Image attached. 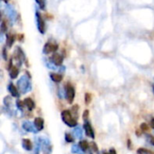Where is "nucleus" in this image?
<instances>
[{
	"label": "nucleus",
	"mask_w": 154,
	"mask_h": 154,
	"mask_svg": "<svg viewBox=\"0 0 154 154\" xmlns=\"http://www.w3.org/2000/svg\"><path fill=\"white\" fill-rule=\"evenodd\" d=\"M109 154H117V153H116V151L114 148H111V149L109 150Z\"/></svg>",
	"instance_id": "f704fd0d"
},
{
	"label": "nucleus",
	"mask_w": 154,
	"mask_h": 154,
	"mask_svg": "<svg viewBox=\"0 0 154 154\" xmlns=\"http://www.w3.org/2000/svg\"><path fill=\"white\" fill-rule=\"evenodd\" d=\"M83 127H84L86 135H87L88 137H89V138H91V139L94 140V139H95V132H94V129L92 128L91 124H90L88 121H86V122L84 123Z\"/></svg>",
	"instance_id": "f8f14e48"
},
{
	"label": "nucleus",
	"mask_w": 154,
	"mask_h": 154,
	"mask_svg": "<svg viewBox=\"0 0 154 154\" xmlns=\"http://www.w3.org/2000/svg\"><path fill=\"white\" fill-rule=\"evenodd\" d=\"M71 152L74 154H85V152L79 146V144H75L71 147Z\"/></svg>",
	"instance_id": "412c9836"
},
{
	"label": "nucleus",
	"mask_w": 154,
	"mask_h": 154,
	"mask_svg": "<svg viewBox=\"0 0 154 154\" xmlns=\"http://www.w3.org/2000/svg\"><path fill=\"white\" fill-rule=\"evenodd\" d=\"M88 116H89V111H88V110H85L84 113H83V119H84L85 122L88 121Z\"/></svg>",
	"instance_id": "c756f323"
},
{
	"label": "nucleus",
	"mask_w": 154,
	"mask_h": 154,
	"mask_svg": "<svg viewBox=\"0 0 154 154\" xmlns=\"http://www.w3.org/2000/svg\"><path fill=\"white\" fill-rule=\"evenodd\" d=\"M23 103H24V106L27 107V109H28L29 111H32V110L35 108V103H34V101H33L31 97H26V98H24Z\"/></svg>",
	"instance_id": "2eb2a0df"
},
{
	"label": "nucleus",
	"mask_w": 154,
	"mask_h": 154,
	"mask_svg": "<svg viewBox=\"0 0 154 154\" xmlns=\"http://www.w3.org/2000/svg\"><path fill=\"white\" fill-rule=\"evenodd\" d=\"M35 143L39 144L41 149L45 153H50L51 152V144L50 143V140L45 137H39L35 140Z\"/></svg>",
	"instance_id": "20e7f679"
},
{
	"label": "nucleus",
	"mask_w": 154,
	"mask_h": 154,
	"mask_svg": "<svg viewBox=\"0 0 154 154\" xmlns=\"http://www.w3.org/2000/svg\"><path fill=\"white\" fill-rule=\"evenodd\" d=\"M137 153L138 154H154L152 152H151L150 150H147L145 148H140L137 150Z\"/></svg>",
	"instance_id": "b1692460"
},
{
	"label": "nucleus",
	"mask_w": 154,
	"mask_h": 154,
	"mask_svg": "<svg viewBox=\"0 0 154 154\" xmlns=\"http://www.w3.org/2000/svg\"><path fill=\"white\" fill-rule=\"evenodd\" d=\"M7 69L9 70V76L12 79H14L18 77L19 75V67L18 66H15L13 64V60H10L9 61V65L7 67Z\"/></svg>",
	"instance_id": "6e6552de"
},
{
	"label": "nucleus",
	"mask_w": 154,
	"mask_h": 154,
	"mask_svg": "<svg viewBox=\"0 0 154 154\" xmlns=\"http://www.w3.org/2000/svg\"><path fill=\"white\" fill-rule=\"evenodd\" d=\"M35 2L38 4V5L40 6V8L42 10H43L45 8V0H35Z\"/></svg>",
	"instance_id": "c85d7f7f"
},
{
	"label": "nucleus",
	"mask_w": 154,
	"mask_h": 154,
	"mask_svg": "<svg viewBox=\"0 0 154 154\" xmlns=\"http://www.w3.org/2000/svg\"><path fill=\"white\" fill-rule=\"evenodd\" d=\"M79 146L86 152L87 151H88L89 150V148H90V143H88L87 141H85V140H81V141H79Z\"/></svg>",
	"instance_id": "a211bd4d"
},
{
	"label": "nucleus",
	"mask_w": 154,
	"mask_h": 154,
	"mask_svg": "<svg viewBox=\"0 0 154 154\" xmlns=\"http://www.w3.org/2000/svg\"><path fill=\"white\" fill-rule=\"evenodd\" d=\"M2 52H3V58L5 60H7V52H6V47H4L3 50H2Z\"/></svg>",
	"instance_id": "2f4dec72"
},
{
	"label": "nucleus",
	"mask_w": 154,
	"mask_h": 154,
	"mask_svg": "<svg viewBox=\"0 0 154 154\" xmlns=\"http://www.w3.org/2000/svg\"><path fill=\"white\" fill-rule=\"evenodd\" d=\"M11 103H12V99H11L10 97H5L4 98V104H5V106L7 108V110H9L10 106H11Z\"/></svg>",
	"instance_id": "4be33fe9"
},
{
	"label": "nucleus",
	"mask_w": 154,
	"mask_h": 154,
	"mask_svg": "<svg viewBox=\"0 0 154 154\" xmlns=\"http://www.w3.org/2000/svg\"><path fill=\"white\" fill-rule=\"evenodd\" d=\"M73 134L75 135V137H76L77 139H82V137H83L82 128H81V127H79V126L75 127L74 132H73Z\"/></svg>",
	"instance_id": "6ab92c4d"
},
{
	"label": "nucleus",
	"mask_w": 154,
	"mask_h": 154,
	"mask_svg": "<svg viewBox=\"0 0 154 154\" xmlns=\"http://www.w3.org/2000/svg\"><path fill=\"white\" fill-rule=\"evenodd\" d=\"M61 116V120L62 122L68 125L69 127H77L78 126V121H77V118H74L73 117V115H71V112L69 110H64L61 112L60 114Z\"/></svg>",
	"instance_id": "f03ea898"
},
{
	"label": "nucleus",
	"mask_w": 154,
	"mask_h": 154,
	"mask_svg": "<svg viewBox=\"0 0 154 154\" xmlns=\"http://www.w3.org/2000/svg\"><path fill=\"white\" fill-rule=\"evenodd\" d=\"M17 88L19 92L23 95L30 92L32 90V82L30 77L23 75L17 81Z\"/></svg>",
	"instance_id": "f257e3e1"
},
{
	"label": "nucleus",
	"mask_w": 154,
	"mask_h": 154,
	"mask_svg": "<svg viewBox=\"0 0 154 154\" xmlns=\"http://www.w3.org/2000/svg\"><path fill=\"white\" fill-rule=\"evenodd\" d=\"M91 100H92V96H91V94H90V93H86V94H85V102H86V104H87V105H89L90 102H91Z\"/></svg>",
	"instance_id": "bb28decb"
},
{
	"label": "nucleus",
	"mask_w": 154,
	"mask_h": 154,
	"mask_svg": "<svg viewBox=\"0 0 154 154\" xmlns=\"http://www.w3.org/2000/svg\"><path fill=\"white\" fill-rule=\"evenodd\" d=\"M35 17H36V24H37V29L41 34H44L46 31V26H45V22L40 14L38 10L35 11Z\"/></svg>",
	"instance_id": "39448f33"
},
{
	"label": "nucleus",
	"mask_w": 154,
	"mask_h": 154,
	"mask_svg": "<svg viewBox=\"0 0 154 154\" xmlns=\"http://www.w3.org/2000/svg\"><path fill=\"white\" fill-rule=\"evenodd\" d=\"M64 96L66 97V100L69 104H72L74 99H75V95H76V91L74 87L70 84V83H67L64 87Z\"/></svg>",
	"instance_id": "7ed1b4c3"
},
{
	"label": "nucleus",
	"mask_w": 154,
	"mask_h": 154,
	"mask_svg": "<svg viewBox=\"0 0 154 154\" xmlns=\"http://www.w3.org/2000/svg\"><path fill=\"white\" fill-rule=\"evenodd\" d=\"M5 12L7 17L11 20V22H14L16 18V11L15 9L9 4H5Z\"/></svg>",
	"instance_id": "9d476101"
},
{
	"label": "nucleus",
	"mask_w": 154,
	"mask_h": 154,
	"mask_svg": "<svg viewBox=\"0 0 154 154\" xmlns=\"http://www.w3.org/2000/svg\"><path fill=\"white\" fill-rule=\"evenodd\" d=\"M40 150H41L40 145L36 143V146H35V148H34V151H33V153L32 154H39V152H40Z\"/></svg>",
	"instance_id": "72a5a7b5"
},
{
	"label": "nucleus",
	"mask_w": 154,
	"mask_h": 154,
	"mask_svg": "<svg viewBox=\"0 0 154 154\" xmlns=\"http://www.w3.org/2000/svg\"><path fill=\"white\" fill-rule=\"evenodd\" d=\"M8 1H9V0H3V2H5V4H7V3H8Z\"/></svg>",
	"instance_id": "4c0bfd02"
},
{
	"label": "nucleus",
	"mask_w": 154,
	"mask_h": 154,
	"mask_svg": "<svg viewBox=\"0 0 154 154\" xmlns=\"http://www.w3.org/2000/svg\"><path fill=\"white\" fill-rule=\"evenodd\" d=\"M7 90H8V92L10 93V95H11L13 97L18 98V97H20V94H21V93L19 92L17 87H15L12 82H10V83L8 84V86H7Z\"/></svg>",
	"instance_id": "ddd939ff"
},
{
	"label": "nucleus",
	"mask_w": 154,
	"mask_h": 154,
	"mask_svg": "<svg viewBox=\"0 0 154 154\" xmlns=\"http://www.w3.org/2000/svg\"><path fill=\"white\" fill-rule=\"evenodd\" d=\"M100 154H109V152H107L106 151H103V152H102Z\"/></svg>",
	"instance_id": "e433bc0d"
},
{
	"label": "nucleus",
	"mask_w": 154,
	"mask_h": 154,
	"mask_svg": "<svg viewBox=\"0 0 154 154\" xmlns=\"http://www.w3.org/2000/svg\"><path fill=\"white\" fill-rule=\"evenodd\" d=\"M22 127L24 131L28 132V133H32V134H36L38 131L35 128V125L33 123L30 122V121H23L22 124Z\"/></svg>",
	"instance_id": "9b49d317"
},
{
	"label": "nucleus",
	"mask_w": 154,
	"mask_h": 154,
	"mask_svg": "<svg viewBox=\"0 0 154 154\" xmlns=\"http://www.w3.org/2000/svg\"><path fill=\"white\" fill-rule=\"evenodd\" d=\"M49 60H50L54 65H56L57 67H60V66L62 65V63H63L64 57H63L61 54H60V53H58V52H55V53H53V54L50 57Z\"/></svg>",
	"instance_id": "1a4fd4ad"
},
{
	"label": "nucleus",
	"mask_w": 154,
	"mask_h": 154,
	"mask_svg": "<svg viewBox=\"0 0 154 154\" xmlns=\"http://www.w3.org/2000/svg\"><path fill=\"white\" fill-rule=\"evenodd\" d=\"M65 140L68 143H73L74 142V137L72 136V134H70L69 133H66L65 134Z\"/></svg>",
	"instance_id": "a878e982"
},
{
	"label": "nucleus",
	"mask_w": 154,
	"mask_h": 154,
	"mask_svg": "<svg viewBox=\"0 0 154 154\" xmlns=\"http://www.w3.org/2000/svg\"><path fill=\"white\" fill-rule=\"evenodd\" d=\"M0 30H1V33H2V34H3V33H5V32H7V25H6V23H5V22L4 20L1 22Z\"/></svg>",
	"instance_id": "5701e85b"
},
{
	"label": "nucleus",
	"mask_w": 154,
	"mask_h": 154,
	"mask_svg": "<svg viewBox=\"0 0 154 154\" xmlns=\"http://www.w3.org/2000/svg\"><path fill=\"white\" fill-rule=\"evenodd\" d=\"M152 90H153V93H154V85H152Z\"/></svg>",
	"instance_id": "58836bf2"
},
{
	"label": "nucleus",
	"mask_w": 154,
	"mask_h": 154,
	"mask_svg": "<svg viewBox=\"0 0 154 154\" xmlns=\"http://www.w3.org/2000/svg\"><path fill=\"white\" fill-rule=\"evenodd\" d=\"M141 129H142V131H143V132H147V131H149L150 127H149V125H147L146 124H142V125H141Z\"/></svg>",
	"instance_id": "7c9ffc66"
},
{
	"label": "nucleus",
	"mask_w": 154,
	"mask_h": 154,
	"mask_svg": "<svg viewBox=\"0 0 154 154\" xmlns=\"http://www.w3.org/2000/svg\"><path fill=\"white\" fill-rule=\"evenodd\" d=\"M33 124H34L35 128L37 129L38 132H41V131L43 130V127H44V121H43L42 118H41V117H36V118H34Z\"/></svg>",
	"instance_id": "4468645a"
},
{
	"label": "nucleus",
	"mask_w": 154,
	"mask_h": 154,
	"mask_svg": "<svg viewBox=\"0 0 154 154\" xmlns=\"http://www.w3.org/2000/svg\"><path fill=\"white\" fill-rule=\"evenodd\" d=\"M50 78L55 83H60L63 79V76L61 74H60V73H54V72L50 73Z\"/></svg>",
	"instance_id": "f3484780"
},
{
	"label": "nucleus",
	"mask_w": 154,
	"mask_h": 154,
	"mask_svg": "<svg viewBox=\"0 0 154 154\" xmlns=\"http://www.w3.org/2000/svg\"><path fill=\"white\" fill-rule=\"evenodd\" d=\"M147 139L150 142V143L154 146V136H152V135H147Z\"/></svg>",
	"instance_id": "473e14b6"
},
{
	"label": "nucleus",
	"mask_w": 154,
	"mask_h": 154,
	"mask_svg": "<svg viewBox=\"0 0 154 154\" xmlns=\"http://www.w3.org/2000/svg\"><path fill=\"white\" fill-rule=\"evenodd\" d=\"M14 57L15 58V60L17 61V66L18 67H20L23 63V61L26 60V57H25V54H24L23 49L18 47V46L16 47V50H15V52L14 54Z\"/></svg>",
	"instance_id": "423d86ee"
},
{
	"label": "nucleus",
	"mask_w": 154,
	"mask_h": 154,
	"mask_svg": "<svg viewBox=\"0 0 154 154\" xmlns=\"http://www.w3.org/2000/svg\"><path fill=\"white\" fill-rule=\"evenodd\" d=\"M14 42V36L10 33L6 34V46L8 48H11L13 46Z\"/></svg>",
	"instance_id": "aec40b11"
},
{
	"label": "nucleus",
	"mask_w": 154,
	"mask_h": 154,
	"mask_svg": "<svg viewBox=\"0 0 154 154\" xmlns=\"http://www.w3.org/2000/svg\"><path fill=\"white\" fill-rule=\"evenodd\" d=\"M59 49V45L57 43L54 42H48L44 44L43 49H42V52L44 54H50V53H55Z\"/></svg>",
	"instance_id": "0eeeda50"
},
{
	"label": "nucleus",
	"mask_w": 154,
	"mask_h": 154,
	"mask_svg": "<svg viewBox=\"0 0 154 154\" xmlns=\"http://www.w3.org/2000/svg\"><path fill=\"white\" fill-rule=\"evenodd\" d=\"M90 148H91V150H92L94 152L98 153V147H97V143H96L95 142H91V143H90Z\"/></svg>",
	"instance_id": "cd10ccee"
},
{
	"label": "nucleus",
	"mask_w": 154,
	"mask_h": 154,
	"mask_svg": "<svg viewBox=\"0 0 154 154\" xmlns=\"http://www.w3.org/2000/svg\"><path fill=\"white\" fill-rule=\"evenodd\" d=\"M15 105H16V107L19 109V110H23V107L25 106H24V103H23V101H22V100H16V102H15Z\"/></svg>",
	"instance_id": "393cba45"
},
{
	"label": "nucleus",
	"mask_w": 154,
	"mask_h": 154,
	"mask_svg": "<svg viewBox=\"0 0 154 154\" xmlns=\"http://www.w3.org/2000/svg\"><path fill=\"white\" fill-rule=\"evenodd\" d=\"M22 146L25 151H28V152H31L33 150L32 143L29 139H23L22 140Z\"/></svg>",
	"instance_id": "dca6fc26"
},
{
	"label": "nucleus",
	"mask_w": 154,
	"mask_h": 154,
	"mask_svg": "<svg viewBox=\"0 0 154 154\" xmlns=\"http://www.w3.org/2000/svg\"><path fill=\"white\" fill-rule=\"evenodd\" d=\"M151 126H152V128H153L154 129V118H152V119L151 120Z\"/></svg>",
	"instance_id": "c9c22d12"
}]
</instances>
